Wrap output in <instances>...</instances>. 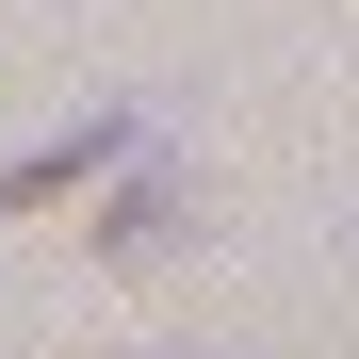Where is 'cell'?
Instances as JSON below:
<instances>
[{
  "instance_id": "1",
  "label": "cell",
  "mask_w": 359,
  "mask_h": 359,
  "mask_svg": "<svg viewBox=\"0 0 359 359\" xmlns=\"http://www.w3.org/2000/svg\"><path fill=\"white\" fill-rule=\"evenodd\" d=\"M98 163H131V114H82V131H49L17 180H0V212H49L66 180H98Z\"/></svg>"
}]
</instances>
